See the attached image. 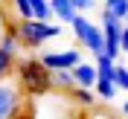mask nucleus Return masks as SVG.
<instances>
[{"mask_svg": "<svg viewBox=\"0 0 128 119\" xmlns=\"http://www.w3.org/2000/svg\"><path fill=\"white\" fill-rule=\"evenodd\" d=\"M128 15V0H105L102 17H114V20H125Z\"/></svg>", "mask_w": 128, "mask_h": 119, "instance_id": "nucleus-11", "label": "nucleus"}, {"mask_svg": "<svg viewBox=\"0 0 128 119\" xmlns=\"http://www.w3.org/2000/svg\"><path fill=\"white\" fill-rule=\"evenodd\" d=\"M120 52H128V23H122L120 32Z\"/></svg>", "mask_w": 128, "mask_h": 119, "instance_id": "nucleus-19", "label": "nucleus"}, {"mask_svg": "<svg viewBox=\"0 0 128 119\" xmlns=\"http://www.w3.org/2000/svg\"><path fill=\"white\" fill-rule=\"evenodd\" d=\"M114 84H116V90H125L128 93V67H122V64L114 67Z\"/></svg>", "mask_w": 128, "mask_h": 119, "instance_id": "nucleus-16", "label": "nucleus"}, {"mask_svg": "<svg viewBox=\"0 0 128 119\" xmlns=\"http://www.w3.org/2000/svg\"><path fill=\"white\" fill-rule=\"evenodd\" d=\"M26 116V93L18 79H0V119H24Z\"/></svg>", "mask_w": 128, "mask_h": 119, "instance_id": "nucleus-3", "label": "nucleus"}, {"mask_svg": "<svg viewBox=\"0 0 128 119\" xmlns=\"http://www.w3.org/2000/svg\"><path fill=\"white\" fill-rule=\"evenodd\" d=\"M70 3H73L76 12H82V15H88L90 9H96V0H70Z\"/></svg>", "mask_w": 128, "mask_h": 119, "instance_id": "nucleus-18", "label": "nucleus"}, {"mask_svg": "<svg viewBox=\"0 0 128 119\" xmlns=\"http://www.w3.org/2000/svg\"><path fill=\"white\" fill-rule=\"evenodd\" d=\"M125 20H128V15H125Z\"/></svg>", "mask_w": 128, "mask_h": 119, "instance_id": "nucleus-21", "label": "nucleus"}, {"mask_svg": "<svg viewBox=\"0 0 128 119\" xmlns=\"http://www.w3.org/2000/svg\"><path fill=\"white\" fill-rule=\"evenodd\" d=\"M70 73H73V81H76V87H93V81H96V67H93V64L79 61Z\"/></svg>", "mask_w": 128, "mask_h": 119, "instance_id": "nucleus-8", "label": "nucleus"}, {"mask_svg": "<svg viewBox=\"0 0 128 119\" xmlns=\"http://www.w3.org/2000/svg\"><path fill=\"white\" fill-rule=\"evenodd\" d=\"M70 96H73L79 105H93V102H96L93 87H73V90H70Z\"/></svg>", "mask_w": 128, "mask_h": 119, "instance_id": "nucleus-14", "label": "nucleus"}, {"mask_svg": "<svg viewBox=\"0 0 128 119\" xmlns=\"http://www.w3.org/2000/svg\"><path fill=\"white\" fill-rule=\"evenodd\" d=\"M50 9H52V17H58L61 23L70 26V20L76 17V9H73L70 0H50Z\"/></svg>", "mask_w": 128, "mask_h": 119, "instance_id": "nucleus-10", "label": "nucleus"}, {"mask_svg": "<svg viewBox=\"0 0 128 119\" xmlns=\"http://www.w3.org/2000/svg\"><path fill=\"white\" fill-rule=\"evenodd\" d=\"M15 79L20 84V90L29 96H44L52 90L50 70L41 64V58H24L20 64H15Z\"/></svg>", "mask_w": 128, "mask_h": 119, "instance_id": "nucleus-1", "label": "nucleus"}, {"mask_svg": "<svg viewBox=\"0 0 128 119\" xmlns=\"http://www.w3.org/2000/svg\"><path fill=\"white\" fill-rule=\"evenodd\" d=\"M96 81H93V93L99 96V99H114L116 96V84H114V67H116V58H111V55H105V52H99L96 55Z\"/></svg>", "mask_w": 128, "mask_h": 119, "instance_id": "nucleus-5", "label": "nucleus"}, {"mask_svg": "<svg viewBox=\"0 0 128 119\" xmlns=\"http://www.w3.org/2000/svg\"><path fill=\"white\" fill-rule=\"evenodd\" d=\"M0 49H6L9 55H18V52H20V41H18L15 29H6L3 35H0Z\"/></svg>", "mask_w": 128, "mask_h": 119, "instance_id": "nucleus-12", "label": "nucleus"}, {"mask_svg": "<svg viewBox=\"0 0 128 119\" xmlns=\"http://www.w3.org/2000/svg\"><path fill=\"white\" fill-rule=\"evenodd\" d=\"M15 73V55H9L6 49H0V79H6Z\"/></svg>", "mask_w": 128, "mask_h": 119, "instance_id": "nucleus-15", "label": "nucleus"}, {"mask_svg": "<svg viewBox=\"0 0 128 119\" xmlns=\"http://www.w3.org/2000/svg\"><path fill=\"white\" fill-rule=\"evenodd\" d=\"M50 81H52V90H61V93H70L76 87L70 70H50Z\"/></svg>", "mask_w": 128, "mask_h": 119, "instance_id": "nucleus-9", "label": "nucleus"}, {"mask_svg": "<svg viewBox=\"0 0 128 119\" xmlns=\"http://www.w3.org/2000/svg\"><path fill=\"white\" fill-rule=\"evenodd\" d=\"M29 9H32V17H38V20H50L52 17L50 0H29Z\"/></svg>", "mask_w": 128, "mask_h": 119, "instance_id": "nucleus-13", "label": "nucleus"}, {"mask_svg": "<svg viewBox=\"0 0 128 119\" xmlns=\"http://www.w3.org/2000/svg\"><path fill=\"white\" fill-rule=\"evenodd\" d=\"M24 119H26V116H24Z\"/></svg>", "mask_w": 128, "mask_h": 119, "instance_id": "nucleus-22", "label": "nucleus"}, {"mask_svg": "<svg viewBox=\"0 0 128 119\" xmlns=\"http://www.w3.org/2000/svg\"><path fill=\"white\" fill-rule=\"evenodd\" d=\"M12 6H15V12H18V15H20V20H26V17H32L29 0H12Z\"/></svg>", "mask_w": 128, "mask_h": 119, "instance_id": "nucleus-17", "label": "nucleus"}, {"mask_svg": "<svg viewBox=\"0 0 128 119\" xmlns=\"http://www.w3.org/2000/svg\"><path fill=\"white\" fill-rule=\"evenodd\" d=\"M120 32H122V20H114V17H102L105 55H111V58H120Z\"/></svg>", "mask_w": 128, "mask_h": 119, "instance_id": "nucleus-7", "label": "nucleus"}, {"mask_svg": "<svg viewBox=\"0 0 128 119\" xmlns=\"http://www.w3.org/2000/svg\"><path fill=\"white\" fill-rule=\"evenodd\" d=\"M70 29H73V38L79 41L84 49H90L93 55L105 52V38H102V26H96L88 15L76 12V17L70 20Z\"/></svg>", "mask_w": 128, "mask_h": 119, "instance_id": "nucleus-4", "label": "nucleus"}, {"mask_svg": "<svg viewBox=\"0 0 128 119\" xmlns=\"http://www.w3.org/2000/svg\"><path fill=\"white\" fill-rule=\"evenodd\" d=\"M82 61L79 49H64V52H44L41 55V64L47 70H73L76 64Z\"/></svg>", "mask_w": 128, "mask_h": 119, "instance_id": "nucleus-6", "label": "nucleus"}, {"mask_svg": "<svg viewBox=\"0 0 128 119\" xmlns=\"http://www.w3.org/2000/svg\"><path fill=\"white\" fill-rule=\"evenodd\" d=\"M15 32H18V41H20L24 49H41L47 41L61 35V26L50 23V20H38V17H26V20H18Z\"/></svg>", "mask_w": 128, "mask_h": 119, "instance_id": "nucleus-2", "label": "nucleus"}, {"mask_svg": "<svg viewBox=\"0 0 128 119\" xmlns=\"http://www.w3.org/2000/svg\"><path fill=\"white\" fill-rule=\"evenodd\" d=\"M122 116H125V119H128V102H125V105H122Z\"/></svg>", "mask_w": 128, "mask_h": 119, "instance_id": "nucleus-20", "label": "nucleus"}]
</instances>
